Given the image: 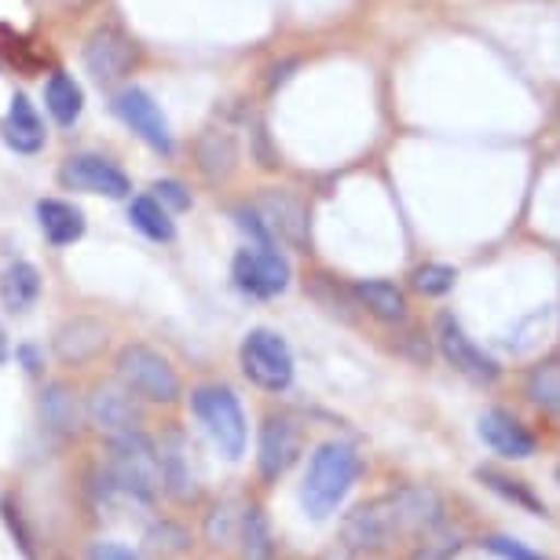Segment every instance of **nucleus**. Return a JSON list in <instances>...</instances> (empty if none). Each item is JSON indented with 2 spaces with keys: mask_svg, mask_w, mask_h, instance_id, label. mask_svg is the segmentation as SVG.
Listing matches in <instances>:
<instances>
[{
  "mask_svg": "<svg viewBox=\"0 0 560 560\" xmlns=\"http://www.w3.org/2000/svg\"><path fill=\"white\" fill-rule=\"evenodd\" d=\"M443 524V502L432 488L407 483L382 499L355 505L341 524V542L355 553H377L404 535H425Z\"/></svg>",
  "mask_w": 560,
  "mask_h": 560,
  "instance_id": "obj_1",
  "label": "nucleus"
},
{
  "mask_svg": "<svg viewBox=\"0 0 560 560\" xmlns=\"http://www.w3.org/2000/svg\"><path fill=\"white\" fill-rule=\"evenodd\" d=\"M359 472H363V458H359L352 443L330 440L323 447H315L308 462V477H304L301 488L304 513L315 516V521H326L345 502V494L355 488Z\"/></svg>",
  "mask_w": 560,
  "mask_h": 560,
  "instance_id": "obj_2",
  "label": "nucleus"
},
{
  "mask_svg": "<svg viewBox=\"0 0 560 560\" xmlns=\"http://www.w3.org/2000/svg\"><path fill=\"white\" fill-rule=\"evenodd\" d=\"M110 483L114 491L129 494L136 502H154L165 491V462L162 451L154 447L151 436L136 432H121L114 436L110 447Z\"/></svg>",
  "mask_w": 560,
  "mask_h": 560,
  "instance_id": "obj_3",
  "label": "nucleus"
},
{
  "mask_svg": "<svg viewBox=\"0 0 560 560\" xmlns=\"http://www.w3.org/2000/svg\"><path fill=\"white\" fill-rule=\"evenodd\" d=\"M191 407H195L198 421L206 425L209 440L217 443L224 458L235 462L246 454V415H242V404L231 388H224V385L195 388Z\"/></svg>",
  "mask_w": 560,
  "mask_h": 560,
  "instance_id": "obj_4",
  "label": "nucleus"
},
{
  "mask_svg": "<svg viewBox=\"0 0 560 560\" xmlns=\"http://www.w3.org/2000/svg\"><path fill=\"white\" fill-rule=\"evenodd\" d=\"M238 363L242 374L264 393H287L293 382V352L275 330H249L238 345Z\"/></svg>",
  "mask_w": 560,
  "mask_h": 560,
  "instance_id": "obj_5",
  "label": "nucleus"
},
{
  "mask_svg": "<svg viewBox=\"0 0 560 560\" xmlns=\"http://www.w3.org/2000/svg\"><path fill=\"white\" fill-rule=\"evenodd\" d=\"M118 377L125 388L136 396L151 399V404H176L179 399V374L173 363L147 345H125L118 355Z\"/></svg>",
  "mask_w": 560,
  "mask_h": 560,
  "instance_id": "obj_6",
  "label": "nucleus"
},
{
  "mask_svg": "<svg viewBox=\"0 0 560 560\" xmlns=\"http://www.w3.org/2000/svg\"><path fill=\"white\" fill-rule=\"evenodd\" d=\"M253 220L260 224L268 242H287L293 249H308L312 231H308V209L298 195L290 191H264L249 202Z\"/></svg>",
  "mask_w": 560,
  "mask_h": 560,
  "instance_id": "obj_7",
  "label": "nucleus"
},
{
  "mask_svg": "<svg viewBox=\"0 0 560 560\" xmlns=\"http://www.w3.org/2000/svg\"><path fill=\"white\" fill-rule=\"evenodd\" d=\"M231 279H235V287L242 293H249V298H279L282 290L290 287V260L282 257L279 249H271L268 242H260V246H246L235 253V260H231Z\"/></svg>",
  "mask_w": 560,
  "mask_h": 560,
  "instance_id": "obj_8",
  "label": "nucleus"
},
{
  "mask_svg": "<svg viewBox=\"0 0 560 560\" xmlns=\"http://www.w3.org/2000/svg\"><path fill=\"white\" fill-rule=\"evenodd\" d=\"M436 345H440L443 359H447V363L458 370V374L469 377V382H477V385H494V382H499L502 366L494 363V359L483 352V348L472 341L469 334H465V326L454 319L451 312H443L440 319H436Z\"/></svg>",
  "mask_w": 560,
  "mask_h": 560,
  "instance_id": "obj_9",
  "label": "nucleus"
},
{
  "mask_svg": "<svg viewBox=\"0 0 560 560\" xmlns=\"http://www.w3.org/2000/svg\"><path fill=\"white\" fill-rule=\"evenodd\" d=\"M132 62H136L132 37L125 34L121 26H114V23L100 26L96 34L89 37V45H84V67H89V73L100 84L121 81L125 73L132 70Z\"/></svg>",
  "mask_w": 560,
  "mask_h": 560,
  "instance_id": "obj_10",
  "label": "nucleus"
},
{
  "mask_svg": "<svg viewBox=\"0 0 560 560\" xmlns=\"http://www.w3.org/2000/svg\"><path fill=\"white\" fill-rule=\"evenodd\" d=\"M301 458V429L293 425L287 415H271L260 425L257 440V469L260 477L275 483L279 477H287L290 465Z\"/></svg>",
  "mask_w": 560,
  "mask_h": 560,
  "instance_id": "obj_11",
  "label": "nucleus"
},
{
  "mask_svg": "<svg viewBox=\"0 0 560 560\" xmlns=\"http://www.w3.org/2000/svg\"><path fill=\"white\" fill-rule=\"evenodd\" d=\"M114 110H118V118L129 125L143 143H151L158 154H173V132H168L165 114L151 100V92L125 89L118 92V100H114Z\"/></svg>",
  "mask_w": 560,
  "mask_h": 560,
  "instance_id": "obj_12",
  "label": "nucleus"
},
{
  "mask_svg": "<svg viewBox=\"0 0 560 560\" xmlns=\"http://www.w3.org/2000/svg\"><path fill=\"white\" fill-rule=\"evenodd\" d=\"M59 179H62V187H70V191H89V195H107V198L129 195V176L100 154L70 158V162L59 168Z\"/></svg>",
  "mask_w": 560,
  "mask_h": 560,
  "instance_id": "obj_13",
  "label": "nucleus"
},
{
  "mask_svg": "<svg viewBox=\"0 0 560 560\" xmlns=\"http://www.w3.org/2000/svg\"><path fill=\"white\" fill-rule=\"evenodd\" d=\"M477 432H480V440L488 443L494 454H502V458H513V462L532 458L535 447H538L532 432H527L521 421H516L510 410H502V407L483 410Z\"/></svg>",
  "mask_w": 560,
  "mask_h": 560,
  "instance_id": "obj_14",
  "label": "nucleus"
},
{
  "mask_svg": "<svg viewBox=\"0 0 560 560\" xmlns=\"http://www.w3.org/2000/svg\"><path fill=\"white\" fill-rule=\"evenodd\" d=\"M89 418L100 432H110V436L136 432L140 429V407L132 399V388L100 385L89 399Z\"/></svg>",
  "mask_w": 560,
  "mask_h": 560,
  "instance_id": "obj_15",
  "label": "nucleus"
},
{
  "mask_svg": "<svg viewBox=\"0 0 560 560\" xmlns=\"http://www.w3.org/2000/svg\"><path fill=\"white\" fill-rule=\"evenodd\" d=\"M103 341H107V330H103V323L84 319V315H81V319L62 323L59 330H56V355L62 359V363L81 366V363H89V359L100 352Z\"/></svg>",
  "mask_w": 560,
  "mask_h": 560,
  "instance_id": "obj_16",
  "label": "nucleus"
},
{
  "mask_svg": "<svg viewBox=\"0 0 560 560\" xmlns=\"http://www.w3.org/2000/svg\"><path fill=\"white\" fill-rule=\"evenodd\" d=\"M4 143L19 154H37L45 147V125H40L34 103L26 96H15L4 118Z\"/></svg>",
  "mask_w": 560,
  "mask_h": 560,
  "instance_id": "obj_17",
  "label": "nucleus"
},
{
  "mask_svg": "<svg viewBox=\"0 0 560 560\" xmlns=\"http://www.w3.org/2000/svg\"><path fill=\"white\" fill-rule=\"evenodd\" d=\"M195 151H198V168L213 179L228 176L238 162V140L228 125H213V129H206L202 136H198Z\"/></svg>",
  "mask_w": 560,
  "mask_h": 560,
  "instance_id": "obj_18",
  "label": "nucleus"
},
{
  "mask_svg": "<svg viewBox=\"0 0 560 560\" xmlns=\"http://www.w3.org/2000/svg\"><path fill=\"white\" fill-rule=\"evenodd\" d=\"M37 220L51 246H70V242H78L84 235V213L78 206L59 202V198L37 202Z\"/></svg>",
  "mask_w": 560,
  "mask_h": 560,
  "instance_id": "obj_19",
  "label": "nucleus"
},
{
  "mask_svg": "<svg viewBox=\"0 0 560 560\" xmlns=\"http://www.w3.org/2000/svg\"><path fill=\"white\" fill-rule=\"evenodd\" d=\"M352 293H355V301L363 304V308L374 315V319H382V323H399L407 315L404 290L393 287V282H385V279H363V282H355Z\"/></svg>",
  "mask_w": 560,
  "mask_h": 560,
  "instance_id": "obj_20",
  "label": "nucleus"
},
{
  "mask_svg": "<svg viewBox=\"0 0 560 560\" xmlns=\"http://www.w3.org/2000/svg\"><path fill=\"white\" fill-rule=\"evenodd\" d=\"M37 298H40V275L34 264L26 260L8 264L4 275H0V301H4V308L26 312Z\"/></svg>",
  "mask_w": 560,
  "mask_h": 560,
  "instance_id": "obj_21",
  "label": "nucleus"
},
{
  "mask_svg": "<svg viewBox=\"0 0 560 560\" xmlns=\"http://www.w3.org/2000/svg\"><path fill=\"white\" fill-rule=\"evenodd\" d=\"M477 480H480L491 494H499V499H505L510 505H516V510H527V513H535V516H546V502L538 499V494H535L532 488H527L524 480L510 477V472L491 469V465H480V469H477Z\"/></svg>",
  "mask_w": 560,
  "mask_h": 560,
  "instance_id": "obj_22",
  "label": "nucleus"
},
{
  "mask_svg": "<svg viewBox=\"0 0 560 560\" xmlns=\"http://www.w3.org/2000/svg\"><path fill=\"white\" fill-rule=\"evenodd\" d=\"M524 393L535 407H542L549 415L560 418V355H549L527 370Z\"/></svg>",
  "mask_w": 560,
  "mask_h": 560,
  "instance_id": "obj_23",
  "label": "nucleus"
},
{
  "mask_svg": "<svg viewBox=\"0 0 560 560\" xmlns=\"http://www.w3.org/2000/svg\"><path fill=\"white\" fill-rule=\"evenodd\" d=\"M45 103L59 125H73L84 110V92L78 81L67 78V73H51L48 89H45Z\"/></svg>",
  "mask_w": 560,
  "mask_h": 560,
  "instance_id": "obj_24",
  "label": "nucleus"
},
{
  "mask_svg": "<svg viewBox=\"0 0 560 560\" xmlns=\"http://www.w3.org/2000/svg\"><path fill=\"white\" fill-rule=\"evenodd\" d=\"M129 220H132V228H136V231H143V235H147V238H154V242H173V238H176V224L168 220L165 206L158 202L154 195L132 198Z\"/></svg>",
  "mask_w": 560,
  "mask_h": 560,
  "instance_id": "obj_25",
  "label": "nucleus"
},
{
  "mask_svg": "<svg viewBox=\"0 0 560 560\" xmlns=\"http://www.w3.org/2000/svg\"><path fill=\"white\" fill-rule=\"evenodd\" d=\"M242 560H271L275 542H271V524L264 516L260 505L242 510Z\"/></svg>",
  "mask_w": 560,
  "mask_h": 560,
  "instance_id": "obj_26",
  "label": "nucleus"
},
{
  "mask_svg": "<svg viewBox=\"0 0 560 560\" xmlns=\"http://www.w3.org/2000/svg\"><path fill=\"white\" fill-rule=\"evenodd\" d=\"M40 415L56 432H73L78 429V404L62 385H51L45 399H40Z\"/></svg>",
  "mask_w": 560,
  "mask_h": 560,
  "instance_id": "obj_27",
  "label": "nucleus"
},
{
  "mask_svg": "<svg viewBox=\"0 0 560 560\" xmlns=\"http://www.w3.org/2000/svg\"><path fill=\"white\" fill-rule=\"evenodd\" d=\"M462 546H465V538L458 532H451V527L436 524L432 532L421 535V542H418L415 553H410V560H451Z\"/></svg>",
  "mask_w": 560,
  "mask_h": 560,
  "instance_id": "obj_28",
  "label": "nucleus"
},
{
  "mask_svg": "<svg viewBox=\"0 0 560 560\" xmlns=\"http://www.w3.org/2000/svg\"><path fill=\"white\" fill-rule=\"evenodd\" d=\"M410 282H415V290L425 293V298H443V293L454 290V282H458V271L447 268V264H421Z\"/></svg>",
  "mask_w": 560,
  "mask_h": 560,
  "instance_id": "obj_29",
  "label": "nucleus"
},
{
  "mask_svg": "<svg viewBox=\"0 0 560 560\" xmlns=\"http://www.w3.org/2000/svg\"><path fill=\"white\" fill-rule=\"evenodd\" d=\"M0 59H4L8 67L26 70V73L37 70V56L30 51L26 37L15 34V30H8V26H0Z\"/></svg>",
  "mask_w": 560,
  "mask_h": 560,
  "instance_id": "obj_30",
  "label": "nucleus"
},
{
  "mask_svg": "<svg viewBox=\"0 0 560 560\" xmlns=\"http://www.w3.org/2000/svg\"><path fill=\"white\" fill-rule=\"evenodd\" d=\"M235 524H238V513L231 502H220L213 505V513L206 516V538L213 546H228L235 542Z\"/></svg>",
  "mask_w": 560,
  "mask_h": 560,
  "instance_id": "obj_31",
  "label": "nucleus"
},
{
  "mask_svg": "<svg viewBox=\"0 0 560 560\" xmlns=\"http://www.w3.org/2000/svg\"><path fill=\"white\" fill-rule=\"evenodd\" d=\"M0 516H4L8 532H12V538L19 542V549L26 553V560H37L34 535H30V527H26V521H23V513H19V505H15L12 499H4V502H0Z\"/></svg>",
  "mask_w": 560,
  "mask_h": 560,
  "instance_id": "obj_32",
  "label": "nucleus"
},
{
  "mask_svg": "<svg viewBox=\"0 0 560 560\" xmlns=\"http://www.w3.org/2000/svg\"><path fill=\"white\" fill-rule=\"evenodd\" d=\"M184 549H187V535L179 532L176 524H162V527H154V532L147 535V553H154V557L184 553Z\"/></svg>",
  "mask_w": 560,
  "mask_h": 560,
  "instance_id": "obj_33",
  "label": "nucleus"
},
{
  "mask_svg": "<svg viewBox=\"0 0 560 560\" xmlns=\"http://www.w3.org/2000/svg\"><path fill=\"white\" fill-rule=\"evenodd\" d=\"M483 549L494 553L499 560H546L542 553H535V549H527L524 542H516V538H505V535L483 538Z\"/></svg>",
  "mask_w": 560,
  "mask_h": 560,
  "instance_id": "obj_34",
  "label": "nucleus"
},
{
  "mask_svg": "<svg viewBox=\"0 0 560 560\" xmlns=\"http://www.w3.org/2000/svg\"><path fill=\"white\" fill-rule=\"evenodd\" d=\"M154 198L162 206H173V209H187V206H191V195H187V187L179 184V179H158V184H154Z\"/></svg>",
  "mask_w": 560,
  "mask_h": 560,
  "instance_id": "obj_35",
  "label": "nucleus"
},
{
  "mask_svg": "<svg viewBox=\"0 0 560 560\" xmlns=\"http://www.w3.org/2000/svg\"><path fill=\"white\" fill-rule=\"evenodd\" d=\"M89 560H140L132 553L129 546H118V542H96L89 549Z\"/></svg>",
  "mask_w": 560,
  "mask_h": 560,
  "instance_id": "obj_36",
  "label": "nucleus"
},
{
  "mask_svg": "<svg viewBox=\"0 0 560 560\" xmlns=\"http://www.w3.org/2000/svg\"><path fill=\"white\" fill-rule=\"evenodd\" d=\"M8 359V337H4V330H0V363Z\"/></svg>",
  "mask_w": 560,
  "mask_h": 560,
  "instance_id": "obj_37",
  "label": "nucleus"
},
{
  "mask_svg": "<svg viewBox=\"0 0 560 560\" xmlns=\"http://www.w3.org/2000/svg\"><path fill=\"white\" fill-rule=\"evenodd\" d=\"M553 477H557V483H560V462H557V469H553Z\"/></svg>",
  "mask_w": 560,
  "mask_h": 560,
  "instance_id": "obj_38",
  "label": "nucleus"
}]
</instances>
